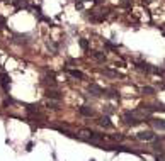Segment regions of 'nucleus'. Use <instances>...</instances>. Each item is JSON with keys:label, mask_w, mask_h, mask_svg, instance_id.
I'll return each instance as SVG.
<instances>
[{"label": "nucleus", "mask_w": 165, "mask_h": 161, "mask_svg": "<svg viewBox=\"0 0 165 161\" xmlns=\"http://www.w3.org/2000/svg\"><path fill=\"white\" fill-rule=\"evenodd\" d=\"M124 120H126L128 126H138V124L141 122V120L136 119L135 114H133V112H124Z\"/></svg>", "instance_id": "nucleus-2"}, {"label": "nucleus", "mask_w": 165, "mask_h": 161, "mask_svg": "<svg viewBox=\"0 0 165 161\" xmlns=\"http://www.w3.org/2000/svg\"><path fill=\"white\" fill-rule=\"evenodd\" d=\"M104 95H107V97H111V98H119V94H117L116 90H109V92H106Z\"/></svg>", "instance_id": "nucleus-16"}, {"label": "nucleus", "mask_w": 165, "mask_h": 161, "mask_svg": "<svg viewBox=\"0 0 165 161\" xmlns=\"http://www.w3.org/2000/svg\"><path fill=\"white\" fill-rule=\"evenodd\" d=\"M123 7H130V0H124V2H123Z\"/></svg>", "instance_id": "nucleus-19"}, {"label": "nucleus", "mask_w": 165, "mask_h": 161, "mask_svg": "<svg viewBox=\"0 0 165 161\" xmlns=\"http://www.w3.org/2000/svg\"><path fill=\"white\" fill-rule=\"evenodd\" d=\"M99 124H100V126H104V127H111V119H109V115L100 117V119H99Z\"/></svg>", "instance_id": "nucleus-11"}, {"label": "nucleus", "mask_w": 165, "mask_h": 161, "mask_svg": "<svg viewBox=\"0 0 165 161\" xmlns=\"http://www.w3.org/2000/svg\"><path fill=\"white\" fill-rule=\"evenodd\" d=\"M89 92H90V95H94V97H100V95L106 94V90L100 88L99 85H89Z\"/></svg>", "instance_id": "nucleus-3"}, {"label": "nucleus", "mask_w": 165, "mask_h": 161, "mask_svg": "<svg viewBox=\"0 0 165 161\" xmlns=\"http://www.w3.org/2000/svg\"><path fill=\"white\" fill-rule=\"evenodd\" d=\"M141 92L145 95H153V94H155V88H153V87H143Z\"/></svg>", "instance_id": "nucleus-13"}, {"label": "nucleus", "mask_w": 165, "mask_h": 161, "mask_svg": "<svg viewBox=\"0 0 165 161\" xmlns=\"http://www.w3.org/2000/svg\"><path fill=\"white\" fill-rule=\"evenodd\" d=\"M146 120H148L150 124H153V127L163 131V127H165V122H163V120H158V119H146Z\"/></svg>", "instance_id": "nucleus-8"}, {"label": "nucleus", "mask_w": 165, "mask_h": 161, "mask_svg": "<svg viewBox=\"0 0 165 161\" xmlns=\"http://www.w3.org/2000/svg\"><path fill=\"white\" fill-rule=\"evenodd\" d=\"M0 85L3 87V90L5 92H9V88H10V78H9V75L5 73V71H0Z\"/></svg>", "instance_id": "nucleus-1"}, {"label": "nucleus", "mask_w": 165, "mask_h": 161, "mask_svg": "<svg viewBox=\"0 0 165 161\" xmlns=\"http://www.w3.org/2000/svg\"><path fill=\"white\" fill-rule=\"evenodd\" d=\"M66 73L70 75V76H73V78H85V75L82 73V71H78V70H66Z\"/></svg>", "instance_id": "nucleus-9"}, {"label": "nucleus", "mask_w": 165, "mask_h": 161, "mask_svg": "<svg viewBox=\"0 0 165 161\" xmlns=\"http://www.w3.org/2000/svg\"><path fill=\"white\" fill-rule=\"evenodd\" d=\"M102 73H104V75H107V76H112V78L119 76V73H117V71H114V70H107V68H104Z\"/></svg>", "instance_id": "nucleus-12"}, {"label": "nucleus", "mask_w": 165, "mask_h": 161, "mask_svg": "<svg viewBox=\"0 0 165 161\" xmlns=\"http://www.w3.org/2000/svg\"><path fill=\"white\" fill-rule=\"evenodd\" d=\"M78 44H80V48L85 49V51L89 49V41H87V39H78Z\"/></svg>", "instance_id": "nucleus-14"}, {"label": "nucleus", "mask_w": 165, "mask_h": 161, "mask_svg": "<svg viewBox=\"0 0 165 161\" xmlns=\"http://www.w3.org/2000/svg\"><path fill=\"white\" fill-rule=\"evenodd\" d=\"M153 137H155V134H153L152 131H141V132H138V139H140V141H152Z\"/></svg>", "instance_id": "nucleus-4"}, {"label": "nucleus", "mask_w": 165, "mask_h": 161, "mask_svg": "<svg viewBox=\"0 0 165 161\" xmlns=\"http://www.w3.org/2000/svg\"><path fill=\"white\" fill-rule=\"evenodd\" d=\"M92 56H94L97 61H100V63L106 61V54H104V53H100V51H92Z\"/></svg>", "instance_id": "nucleus-10"}, {"label": "nucleus", "mask_w": 165, "mask_h": 161, "mask_svg": "<svg viewBox=\"0 0 165 161\" xmlns=\"http://www.w3.org/2000/svg\"><path fill=\"white\" fill-rule=\"evenodd\" d=\"M94 2H95V3H100V2H102V0H94Z\"/></svg>", "instance_id": "nucleus-20"}, {"label": "nucleus", "mask_w": 165, "mask_h": 161, "mask_svg": "<svg viewBox=\"0 0 165 161\" xmlns=\"http://www.w3.org/2000/svg\"><path fill=\"white\" fill-rule=\"evenodd\" d=\"M5 27H7V20H5V17L0 15V29H5Z\"/></svg>", "instance_id": "nucleus-17"}, {"label": "nucleus", "mask_w": 165, "mask_h": 161, "mask_svg": "<svg viewBox=\"0 0 165 161\" xmlns=\"http://www.w3.org/2000/svg\"><path fill=\"white\" fill-rule=\"evenodd\" d=\"M106 48H109V49H112V51H116V49H119V44H114V42H111V41H106Z\"/></svg>", "instance_id": "nucleus-15"}, {"label": "nucleus", "mask_w": 165, "mask_h": 161, "mask_svg": "<svg viewBox=\"0 0 165 161\" xmlns=\"http://www.w3.org/2000/svg\"><path fill=\"white\" fill-rule=\"evenodd\" d=\"M78 112H80L82 115H85V117H92V115H94V110H92L90 107H87V105L78 107Z\"/></svg>", "instance_id": "nucleus-6"}, {"label": "nucleus", "mask_w": 165, "mask_h": 161, "mask_svg": "<svg viewBox=\"0 0 165 161\" xmlns=\"http://www.w3.org/2000/svg\"><path fill=\"white\" fill-rule=\"evenodd\" d=\"M114 112V110H112V107H111V105H107V114H112Z\"/></svg>", "instance_id": "nucleus-18"}, {"label": "nucleus", "mask_w": 165, "mask_h": 161, "mask_svg": "<svg viewBox=\"0 0 165 161\" xmlns=\"http://www.w3.org/2000/svg\"><path fill=\"white\" fill-rule=\"evenodd\" d=\"M46 97L48 98H55V100H62V94L58 90H46Z\"/></svg>", "instance_id": "nucleus-7"}, {"label": "nucleus", "mask_w": 165, "mask_h": 161, "mask_svg": "<svg viewBox=\"0 0 165 161\" xmlns=\"http://www.w3.org/2000/svg\"><path fill=\"white\" fill-rule=\"evenodd\" d=\"M10 3H12V5L16 7L17 10H19V9H29V3H27V0H10Z\"/></svg>", "instance_id": "nucleus-5"}]
</instances>
